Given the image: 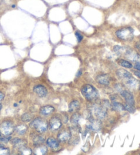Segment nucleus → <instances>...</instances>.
I'll list each match as a JSON object with an SVG mask.
<instances>
[{
	"label": "nucleus",
	"mask_w": 140,
	"mask_h": 155,
	"mask_svg": "<svg viewBox=\"0 0 140 155\" xmlns=\"http://www.w3.org/2000/svg\"><path fill=\"white\" fill-rule=\"evenodd\" d=\"M81 92L85 99L90 102L97 100L99 97L98 90L92 85L86 84L83 85L81 89Z\"/></svg>",
	"instance_id": "f257e3e1"
},
{
	"label": "nucleus",
	"mask_w": 140,
	"mask_h": 155,
	"mask_svg": "<svg viewBox=\"0 0 140 155\" xmlns=\"http://www.w3.org/2000/svg\"><path fill=\"white\" fill-rule=\"evenodd\" d=\"M30 127L36 130L38 133H43L47 130L49 124L44 119L41 117H37L32 120L30 123Z\"/></svg>",
	"instance_id": "f03ea898"
},
{
	"label": "nucleus",
	"mask_w": 140,
	"mask_h": 155,
	"mask_svg": "<svg viewBox=\"0 0 140 155\" xmlns=\"http://www.w3.org/2000/svg\"><path fill=\"white\" fill-rule=\"evenodd\" d=\"M115 34L118 38L122 41H131L133 38V29L131 27H126L118 30Z\"/></svg>",
	"instance_id": "7ed1b4c3"
},
{
	"label": "nucleus",
	"mask_w": 140,
	"mask_h": 155,
	"mask_svg": "<svg viewBox=\"0 0 140 155\" xmlns=\"http://www.w3.org/2000/svg\"><path fill=\"white\" fill-rule=\"evenodd\" d=\"M15 130V127L14 124L9 120H6L3 122L0 126V132H1V134H3L4 135H10L14 132Z\"/></svg>",
	"instance_id": "20e7f679"
},
{
	"label": "nucleus",
	"mask_w": 140,
	"mask_h": 155,
	"mask_svg": "<svg viewBox=\"0 0 140 155\" xmlns=\"http://www.w3.org/2000/svg\"><path fill=\"white\" fill-rule=\"evenodd\" d=\"M50 129L53 131H55V130H59L62 127V122L60 118L57 117H53L52 119L50 120L49 123Z\"/></svg>",
	"instance_id": "39448f33"
},
{
	"label": "nucleus",
	"mask_w": 140,
	"mask_h": 155,
	"mask_svg": "<svg viewBox=\"0 0 140 155\" xmlns=\"http://www.w3.org/2000/svg\"><path fill=\"white\" fill-rule=\"evenodd\" d=\"M33 90L34 93H36V94L40 98L45 97L47 94V90L44 85H36V86H34Z\"/></svg>",
	"instance_id": "423d86ee"
},
{
	"label": "nucleus",
	"mask_w": 140,
	"mask_h": 155,
	"mask_svg": "<svg viewBox=\"0 0 140 155\" xmlns=\"http://www.w3.org/2000/svg\"><path fill=\"white\" fill-rule=\"evenodd\" d=\"M71 137V133L68 130H63L58 133V139L62 142H66Z\"/></svg>",
	"instance_id": "0eeeda50"
},
{
	"label": "nucleus",
	"mask_w": 140,
	"mask_h": 155,
	"mask_svg": "<svg viewBox=\"0 0 140 155\" xmlns=\"http://www.w3.org/2000/svg\"><path fill=\"white\" fill-rule=\"evenodd\" d=\"M121 95H122V97L125 98L126 103H128L129 105H133V106L135 105L134 97L131 93L127 92V91L124 90L121 92Z\"/></svg>",
	"instance_id": "6e6552de"
},
{
	"label": "nucleus",
	"mask_w": 140,
	"mask_h": 155,
	"mask_svg": "<svg viewBox=\"0 0 140 155\" xmlns=\"http://www.w3.org/2000/svg\"><path fill=\"white\" fill-rule=\"evenodd\" d=\"M116 74L120 78L122 79H126V81L132 77V74L126 70H124V69H118L116 72Z\"/></svg>",
	"instance_id": "1a4fd4ad"
},
{
	"label": "nucleus",
	"mask_w": 140,
	"mask_h": 155,
	"mask_svg": "<svg viewBox=\"0 0 140 155\" xmlns=\"http://www.w3.org/2000/svg\"><path fill=\"white\" fill-rule=\"evenodd\" d=\"M47 145L53 150H56L59 148L60 146V143H59V141L56 140V139L53 137H49L47 139Z\"/></svg>",
	"instance_id": "9d476101"
},
{
	"label": "nucleus",
	"mask_w": 140,
	"mask_h": 155,
	"mask_svg": "<svg viewBox=\"0 0 140 155\" xmlns=\"http://www.w3.org/2000/svg\"><path fill=\"white\" fill-rule=\"evenodd\" d=\"M55 111V108L52 105H46L42 107L40 109V114L43 116H48V115L52 114Z\"/></svg>",
	"instance_id": "9b49d317"
},
{
	"label": "nucleus",
	"mask_w": 140,
	"mask_h": 155,
	"mask_svg": "<svg viewBox=\"0 0 140 155\" xmlns=\"http://www.w3.org/2000/svg\"><path fill=\"white\" fill-rule=\"evenodd\" d=\"M95 113L96 114V116H97L98 118L103 119L105 117L107 112L105 109V108L103 107L96 106L95 107Z\"/></svg>",
	"instance_id": "f8f14e48"
},
{
	"label": "nucleus",
	"mask_w": 140,
	"mask_h": 155,
	"mask_svg": "<svg viewBox=\"0 0 140 155\" xmlns=\"http://www.w3.org/2000/svg\"><path fill=\"white\" fill-rule=\"evenodd\" d=\"M96 81L100 84L105 85V86H107L109 84V77L106 75V74H101V75H98L96 77Z\"/></svg>",
	"instance_id": "ddd939ff"
},
{
	"label": "nucleus",
	"mask_w": 140,
	"mask_h": 155,
	"mask_svg": "<svg viewBox=\"0 0 140 155\" xmlns=\"http://www.w3.org/2000/svg\"><path fill=\"white\" fill-rule=\"evenodd\" d=\"M79 107H80V105H79V101H72L69 105L68 111L71 112V113H74V112H76L77 110H79Z\"/></svg>",
	"instance_id": "4468645a"
},
{
	"label": "nucleus",
	"mask_w": 140,
	"mask_h": 155,
	"mask_svg": "<svg viewBox=\"0 0 140 155\" xmlns=\"http://www.w3.org/2000/svg\"><path fill=\"white\" fill-rule=\"evenodd\" d=\"M88 128L96 131V130H98L101 129V123L97 120H92V121H91L90 124H89L88 126Z\"/></svg>",
	"instance_id": "2eb2a0df"
},
{
	"label": "nucleus",
	"mask_w": 140,
	"mask_h": 155,
	"mask_svg": "<svg viewBox=\"0 0 140 155\" xmlns=\"http://www.w3.org/2000/svg\"><path fill=\"white\" fill-rule=\"evenodd\" d=\"M15 130L17 131L19 135H24L25 133L28 131V127L24 124H19L17 125L15 127Z\"/></svg>",
	"instance_id": "dca6fc26"
},
{
	"label": "nucleus",
	"mask_w": 140,
	"mask_h": 155,
	"mask_svg": "<svg viewBox=\"0 0 140 155\" xmlns=\"http://www.w3.org/2000/svg\"><path fill=\"white\" fill-rule=\"evenodd\" d=\"M11 143L14 145V146L15 147H18L19 149L21 148H22L23 146H25V143L24 141L21 140L19 138H15L11 141Z\"/></svg>",
	"instance_id": "f3484780"
},
{
	"label": "nucleus",
	"mask_w": 140,
	"mask_h": 155,
	"mask_svg": "<svg viewBox=\"0 0 140 155\" xmlns=\"http://www.w3.org/2000/svg\"><path fill=\"white\" fill-rule=\"evenodd\" d=\"M37 147L35 149V154H45L47 152V146H36Z\"/></svg>",
	"instance_id": "a211bd4d"
},
{
	"label": "nucleus",
	"mask_w": 140,
	"mask_h": 155,
	"mask_svg": "<svg viewBox=\"0 0 140 155\" xmlns=\"http://www.w3.org/2000/svg\"><path fill=\"white\" fill-rule=\"evenodd\" d=\"M45 139L42 137V136L38 135H35V136L33 138V142L36 146H38L40 143H42L44 141Z\"/></svg>",
	"instance_id": "6ab92c4d"
},
{
	"label": "nucleus",
	"mask_w": 140,
	"mask_h": 155,
	"mask_svg": "<svg viewBox=\"0 0 140 155\" xmlns=\"http://www.w3.org/2000/svg\"><path fill=\"white\" fill-rule=\"evenodd\" d=\"M113 107L115 109V110L118 111H124L125 110V106L122 105V104H120L118 102H115L114 101L113 102Z\"/></svg>",
	"instance_id": "aec40b11"
},
{
	"label": "nucleus",
	"mask_w": 140,
	"mask_h": 155,
	"mask_svg": "<svg viewBox=\"0 0 140 155\" xmlns=\"http://www.w3.org/2000/svg\"><path fill=\"white\" fill-rule=\"evenodd\" d=\"M118 63H119V64L120 66H123V67L126 68H131L133 67V65L131 64L129 62V61L125 60H120L118 61Z\"/></svg>",
	"instance_id": "412c9836"
},
{
	"label": "nucleus",
	"mask_w": 140,
	"mask_h": 155,
	"mask_svg": "<svg viewBox=\"0 0 140 155\" xmlns=\"http://www.w3.org/2000/svg\"><path fill=\"white\" fill-rule=\"evenodd\" d=\"M19 152L21 154H32V150L29 148H27L26 146H23L19 149Z\"/></svg>",
	"instance_id": "4be33fe9"
},
{
	"label": "nucleus",
	"mask_w": 140,
	"mask_h": 155,
	"mask_svg": "<svg viewBox=\"0 0 140 155\" xmlns=\"http://www.w3.org/2000/svg\"><path fill=\"white\" fill-rule=\"evenodd\" d=\"M33 118V116L29 113H25L21 116V120H23V122H29Z\"/></svg>",
	"instance_id": "5701e85b"
},
{
	"label": "nucleus",
	"mask_w": 140,
	"mask_h": 155,
	"mask_svg": "<svg viewBox=\"0 0 140 155\" xmlns=\"http://www.w3.org/2000/svg\"><path fill=\"white\" fill-rule=\"evenodd\" d=\"M80 118V116L78 114H74L73 116L71 117V122L74 125H77L78 124V122H79Z\"/></svg>",
	"instance_id": "b1692460"
},
{
	"label": "nucleus",
	"mask_w": 140,
	"mask_h": 155,
	"mask_svg": "<svg viewBox=\"0 0 140 155\" xmlns=\"http://www.w3.org/2000/svg\"><path fill=\"white\" fill-rule=\"evenodd\" d=\"M10 153V150L9 148H5L4 146H0V154L2 155H6L9 154Z\"/></svg>",
	"instance_id": "393cba45"
},
{
	"label": "nucleus",
	"mask_w": 140,
	"mask_h": 155,
	"mask_svg": "<svg viewBox=\"0 0 140 155\" xmlns=\"http://www.w3.org/2000/svg\"><path fill=\"white\" fill-rule=\"evenodd\" d=\"M125 110L128 111V112H130V113H131V114H133L134 112L135 111V109L134 106L129 105V104H128V103L125 104Z\"/></svg>",
	"instance_id": "a878e982"
},
{
	"label": "nucleus",
	"mask_w": 140,
	"mask_h": 155,
	"mask_svg": "<svg viewBox=\"0 0 140 155\" xmlns=\"http://www.w3.org/2000/svg\"><path fill=\"white\" fill-rule=\"evenodd\" d=\"M75 36L77 37V42H81L82 41V40L83 38V36L82 34L79 31H75Z\"/></svg>",
	"instance_id": "bb28decb"
},
{
	"label": "nucleus",
	"mask_w": 140,
	"mask_h": 155,
	"mask_svg": "<svg viewBox=\"0 0 140 155\" xmlns=\"http://www.w3.org/2000/svg\"><path fill=\"white\" fill-rule=\"evenodd\" d=\"M10 140H11V137L10 135H4V137H0V141L2 142H8Z\"/></svg>",
	"instance_id": "cd10ccee"
},
{
	"label": "nucleus",
	"mask_w": 140,
	"mask_h": 155,
	"mask_svg": "<svg viewBox=\"0 0 140 155\" xmlns=\"http://www.w3.org/2000/svg\"><path fill=\"white\" fill-rule=\"evenodd\" d=\"M135 68L137 70L140 71V61H138V62H137L135 64Z\"/></svg>",
	"instance_id": "c85d7f7f"
},
{
	"label": "nucleus",
	"mask_w": 140,
	"mask_h": 155,
	"mask_svg": "<svg viewBox=\"0 0 140 155\" xmlns=\"http://www.w3.org/2000/svg\"><path fill=\"white\" fill-rule=\"evenodd\" d=\"M4 98V94L2 92H0V102Z\"/></svg>",
	"instance_id": "c756f323"
},
{
	"label": "nucleus",
	"mask_w": 140,
	"mask_h": 155,
	"mask_svg": "<svg viewBox=\"0 0 140 155\" xmlns=\"http://www.w3.org/2000/svg\"><path fill=\"white\" fill-rule=\"evenodd\" d=\"M135 75H136L137 77H138L139 78H140V71H135L134 73Z\"/></svg>",
	"instance_id": "7c9ffc66"
},
{
	"label": "nucleus",
	"mask_w": 140,
	"mask_h": 155,
	"mask_svg": "<svg viewBox=\"0 0 140 155\" xmlns=\"http://www.w3.org/2000/svg\"><path fill=\"white\" fill-rule=\"evenodd\" d=\"M136 47L137 48V49H138V50L140 51V42H137V43L136 44Z\"/></svg>",
	"instance_id": "2f4dec72"
},
{
	"label": "nucleus",
	"mask_w": 140,
	"mask_h": 155,
	"mask_svg": "<svg viewBox=\"0 0 140 155\" xmlns=\"http://www.w3.org/2000/svg\"><path fill=\"white\" fill-rule=\"evenodd\" d=\"M82 70H79V71H78V73H77V77H79L81 74H82Z\"/></svg>",
	"instance_id": "473e14b6"
},
{
	"label": "nucleus",
	"mask_w": 140,
	"mask_h": 155,
	"mask_svg": "<svg viewBox=\"0 0 140 155\" xmlns=\"http://www.w3.org/2000/svg\"><path fill=\"white\" fill-rule=\"evenodd\" d=\"M2 108V105H1V104H0V110H1Z\"/></svg>",
	"instance_id": "72a5a7b5"
},
{
	"label": "nucleus",
	"mask_w": 140,
	"mask_h": 155,
	"mask_svg": "<svg viewBox=\"0 0 140 155\" xmlns=\"http://www.w3.org/2000/svg\"><path fill=\"white\" fill-rule=\"evenodd\" d=\"M12 8H15L16 7V5H12Z\"/></svg>",
	"instance_id": "f704fd0d"
},
{
	"label": "nucleus",
	"mask_w": 140,
	"mask_h": 155,
	"mask_svg": "<svg viewBox=\"0 0 140 155\" xmlns=\"http://www.w3.org/2000/svg\"><path fill=\"white\" fill-rule=\"evenodd\" d=\"M0 137H1V132H0Z\"/></svg>",
	"instance_id": "c9c22d12"
},
{
	"label": "nucleus",
	"mask_w": 140,
	"mask_h": 155,
	"mask_svg": "<svg viewBox=\"0 0 140 155\" xmlns=\"http://www.w3.org/2000/svg\"><path fill=\"white\" fill-rule=\"evenodd\" d=\"M139 90H140V85H139Z\"/></svg>",
	"instance_id": "e433bc0d"
}]
</instances>
